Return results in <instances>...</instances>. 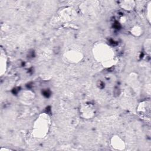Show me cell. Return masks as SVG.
Listing matches in <instances>:
<instances>
[{
  "mask_svg": "<svg viewBox=\"0 0 151 151\" xmlns=\"http://www.w3.org/2000/svg\"><path fill=\"white\" fill-rule=\"evenodd\" d=\"M110 146L114 150H123L125 148L124 140L118 135H114L110 139Z\"/></svg>",
  "mask_w": 151,
  "mask_h": 151,
  "instance_id": "5",
  "label": "cell"
},
{
  "mask_svg": "<svg viewBox=\"0 0 151 151\" xmlns=\"http://www.w3.org/2000/svg\"><path fill=\"white\" fill-rule=\"evenodd\" d=\"M75 13L73 12V11L71 8H64L62 12L60 13V15L64 18V19H66L67 20H71L73 17L74 16Z\"/></svg>",
  "mask_w": 151,
  "mask_h": 151,
  "instance_id": "8",
  "label": "cell"
},
{
  "mask_svg": "<svg viewBox=\"0 0 151 151\" xmlns=\"http://www.w3.org/2000/svg\"><path fill=\"white\" fill-rule=\"evenodd\" d=\"M7 68V57L5 51L2 48L1 49L0 54V73L2 76L4 73H5Z\"/></svg>",
  "mask_w": 151,
  "mask_h": 151,
  "instance_id": "7",
  "label": "cell"
},
{
  "mask_svg": "<svg viewBox=\"0 0 151 151\" xmlns=\"http://www.w3.org/2000/svg\"><path fill=\"white\" fill-rule=\"evenodd\" d=\"M131 33L134 36L139 37L141 34H142V29L139 26H134L133 28H131Z\"/></svg>",
  "mask_w": 151,
  "mask_h": 151,
  "instance_id": "10",
  "label": "cell"
},
{
  "mask_svg": "<svg viewBox=\"0 0 151 151\" xmlns=\"http://www.w3.org/2000/svg\"><path fill=\"white\" fill-rule=\"evenodd\" d=\"M137 112L143 118H150V105L149 101L141 102L137 107Z\"/></svg>",
  "mask_w": 151,
  "mask_h": 151,
  "instance_id": "4",
  "label": "cell"
},
{
  "mask_svg": "<svg viewBox=\"0 0 151 151\" xmlns=\"http://www.w3.org/2000/svg\"><path fill=\"white\" fill-rule=\"evenodd\" d=\"M94 109L90 104H84L80 109V113L84 119H90L94 115Z\"/></svg>",
  "mask_w": 151,
  "mask_h": 151,
  "instance_id": "6",
  "label": "cell"
},
{
  "mask_svg": "<svg viewBox=\"0 0 151 151\" xmlns=\"http://www.w3.org/2000/svg\"><path fill=\"white\" fill-rule=\"evenodd\" d=\"M5 150H6V151H9V150H11L10 149H7V148H5V147H1L0 149V151H5Z\"/></svg>",
  "mask_w": 151,
  "mask_h": 151,
  "instance_id": "11",
  "label": "cell"
},
{
  "mask_svg": "<svg viewBox=\"0 0 151 151\" xmlns=\"http://www.w3.org/2000/svg\"><path fill=\"white\" fill-rule=\"evenodd\" d=\"M64 58L65 59L67 62L70 63H77L83 58V54L80 51L70 50L64 54Z\"/></svg>",
  "mask_w": 151,
  "mask_h": 151,
  "instance_id": "3",
  "label": "cell"
},
{
  "mask_svg": "<svg viewBox=\"0 0 151 151\" xmlns=\"http://www.w3.org/2000/svg\"><path fill=\"white\" fill-rule=\"evenodd\" d=\"M51 125V119L49 115L46 113H41L35 120L32 134L35 137L42 138L48 133Z\"/></svg>",
  "mask_w": 151,
  "mask_h": 151,
  "instance_id": "2",
  "label": "cell"
},
{
  "mask_svg": "<svg viewBox=\"0 0 151 151\" xmlns=\"http://www.w3.org/2000/svg\"><path fill=\"white\" fill-rule=\"evenodd\" d=\"M93 54L95 59L104 67H111L115 63L113 50L106 44H96L93 47Z\"/></svg>",
  "mask_w": 151,
  "mask_h": 151,
  "instance_id": "1",
  "label": "cell"
},
{
  "mask_svg": "<svg viewBox=\"0 0 151 151\" xmlns=\"http://www.w3.org/2000/svg\"><path fill=\"white\" fill-rule=\"evenodd\" d=\"M121 7L126 11H130L132 10L135 5L134 2L132 1H122L121 4H120Z\"/></svg>",
  "mask_w": 151,
  "mask_h": 151,
  "instance_id": "9",
  "label": "cell"
}]
</instances>
